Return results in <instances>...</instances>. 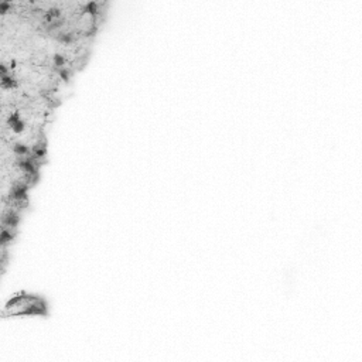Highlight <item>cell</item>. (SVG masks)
<instances>
[{"label":"cell","mask_w":362,"mask_h":362,"mask_svg":"<svg viewBox=\"0 0 362 362\" xmlns=\"http://www.w3.org/2000/svg\"><path fill=\"white\" fill-rule=\"evenodd\" d=\"M21 315H47V301L31 293L14 294L3 307L1 317Z\"/></svg>","instance_id":"obj_1"}]
</instances>
